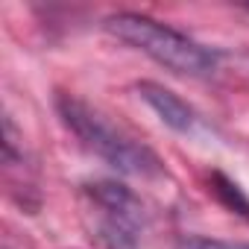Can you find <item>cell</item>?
Returning a JSON list of instances; mask_svg holds the SVG:
<instances>
[{"label": "cell", "instance_id": "5", "mask_svg": "<svg viewBox=\"0 0 249 249\" xmlns=\"http://www.w3.org/2000/svg\"><path fill=\"white\" fill-rule=\"evenodd\" d=\"M211 191L220 196V202H226L234 214H243L246 220H249V199L243 196V191L231 182V179H226L223 173H211Z\"/></svg>", "mask_w": 249, "mask_h": 249}, {"label": "cell", "instance_id": "3", "mask_svg": "<svg viewBox=\"0 0 249 249\" xmlns=\"http://www.w3.org/2000/svg\"><path fill=\"white\" fill-rule=\"evenodd\" d=\"M85 194L100 208L103 217H111V220H120V223H126V226L141 229V223H144V205H141V199L126 185L103 179V182H91L85 188Z\"/></svg>", "mask_w": 249, "mask_h": 249}, {"label": "cell", "instance_id": "2", "mask_svg": "<svg viewBox=\"0 0 249 249\" xmlns=\"http://www.w3.org/2000/svg\"><path fill=\"white\" fill-rule=\"evenodd\" d=\"M106 30L179 76H208L217 68V53L147 15L117 12L106 18Z\"/></svg>", "mask_w": 249, "mask_h": 249}, {"label": "cell", "instance_id": "4", "mask_svg": "<svg viewBox=\"0 0 249 249\" xmlns=\"http://www.w3.org/2000/svg\"><path fill=\"white\" fill-rule=\"evenodd\" d=\"M135 91L141 94V100L161 117V123L164 126H170L173 132H191L194 129V123H196V114H194V108L179 97V94H173L170 88H164V85H159V82H150V79H144V82H138L135 85Z\"/></svg>", "mask_w": 249, "mask_h": 249}, {"label": "cell", "instance_id": "6", "mask_svg": "<svg viewBox=\"0 0 249 249\" xmlns=\"http://www.w3.org/2000/svg\"><path fill=\"white\" fill-rule=\"evenodd\" d=\"M176 249H249V243H231V240H214V237H185Z\"/></svg>", "mask_w": 249, "mask_h": 249}, {"label": "cell", "instance_id": "1", "mask_svg": "<svg viewBox=\"0 0 249 249\" xmlns=\"http://www.w3.org/2000/svg\"><path fill=\"white\" fill-rule=\"evenodd\" d=\"M56 108H59V117H62L65 126L94 156L108 161L114 170L126 173V176H138V179H156V176L164 173L159 156L150 147L138 144L126 132H120L103 111H97L85 100H79L73 94H62L56 100Z\"/></svg>", "mask_w": 249, "mask_h": 249}]
</instances>
